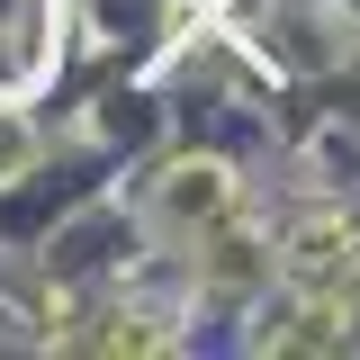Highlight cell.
<instances>
[{
	"mask_svg": "<svg viewBox=\"0 0 360 360\" xmlns=\"http://www.w3.org/2000/svg\"><path fill=\"white\" fill-rule=\"evenodd\" d=\"M54 63V0H0V99H27Z\"/></svg>",
	"mask_w": 360,
	"mask_h": 360,
	"instance_id": "obj_1",
	"label": "cell"
},
{
	"mask_svg": "<svg viewBox=\"0 0 360 360\" xmlns=\"http://www.w3.org/2000/svg\"><path fill=\"white\" fill-rule=\"evenodd\" d=\"M18 153H27V135H18V127H0V172H18Z\"/></svg>",
	"mask_w": 360,
	"mask_h": 360,
	"instance_id": "obj_2",
	"label": "cell"
}]
</instances>
